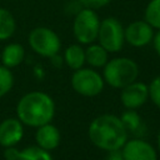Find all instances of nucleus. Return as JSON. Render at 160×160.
<instances>
[{"label":"nucleus","mask_w":160,"mask_h":160,"mask_svg":"<svg viewBox=\"0 0 160 160\" xmlns=\"http://www.w3.org/2000/svg\"><path fill=\"white\" fill-rule=\"evenodd\" d=\"M16 31V20L5 8L0 6V41L9 40Z\"/></svg>","instance_id":"16"},{"label":"nucleus","mask_w":160,"mask_h":160,"mask_svg":"<svg viewBox=\"0 0 160 160\" xmlns=\"http://www.w3.org/2000/svg\"><path fill=\"white\" fill-rule=\"evenodd\" d=\"M152 45H154V49L158 54V56L160 58V29L154 34V38H152Z\"/></svg>","instance_id":"24"},{"label":"nucleus","mask_w":160,"mask_h":160,"mask_svg":"<svg viewBox=\"0 0 160 160\" xmlns=\"http://www.w3.org/2000/svg\"><path fill=\"white\" fill-rule=\"evenodd\" d=\"M19 152H20V150L16 146H6V148H4L2 156L5 160H18Z\"/></svg>","instance_id":"23"},{"label":"nucleus","mask_w":160,"mask_h":160,"mask_svg":"<svg viewBox=\"0 0 160 160\" xmlns=\"http://www.w3.org/2000/svg\"><path fill=\"white\" fill-rule=\"evenodd\" d=\"M24 59H25V49L19 42H10L5 45L0 54L1 65L9 69H14L19 66L24 61Z\"/></svg>","instance_id":"13"},{"label":"nucleus","mask_w":160,"mask_h":160,"mask_svg":"<svg viewBox=\"0 0 160 160\" xmlns=\"http://www.w3.org/2000/svg\"><path fill=\"white\" fill-rule=\"evenodd\" d=\"M18 160H54V158L50 151L44 150L38 145H31L20 150Z\"/></svg>","instance_id":"17"},{"label":"nucleus","mask_w":160,"mask_h":160,"mask_svg":"<svg viewBox=\"0 0 160 160\" xmlns=\"http://www.w3.org/2000/svg\"><path fill=\"white\" fill-rule=\"evenodd\" d=\"M144 20L154 28V30L160 29V0H150L144 11Z\"/></svg>","instance_id":"19"},{"label":"nucleus","mask_w":160,"mask_h":160,"mask_svg":"<svg viewBox=\"0 0 160 160\" xmlns=\"http://www.w3.org/2000/svg\"><path fill=\"white\" fill-rule=\"evenodd\" d=\"M96 40L109 54L119 52L125 44V28L116 18H105L100 21Z\"/></svg>","instance_id":"7"},{"label":"nucleus","mask_w":160,"mask_h":160,"mask_svg":"<svg viewBox=\"0 0 160 160\" xmlns=\"http://www.w3.org/2000/svg\"><path fill=\"white\" fill-rule=\"evenodd\" d=\"M70 84L72 90L85 98H94L102 92L105 88L104 78L94 68H80L74 70Z\"/></svg>","instance_id":"5"},{"label":"nucleus","mask_w":160,"mask_h":160,"mask_svg":"<svg viewBox=\"0 0 160 160\" xmlns=\"http://www.w3.org/2000/svg\"><path fill=\"white\" fill-rule=\"evenodd\" d=\"M128 135L129 132L120 120V116L114 114H101L94 118L88 128L90 142L106 152L120 150L129 139Z\"/></svg>","instance_id":"1"},{"label":"nucleus","mask_w":160,"mask_h":160,"mask_svg":"<svg viewBox=\"0 0 160 160\" xmlns=\"http://www.w3.org/2000/svg\"><path fill=\"white\" fill-rule=\"evenodd\" d=\"M120 151L124 160H158V149L141 138L128 139Z\"/></svg>","instance_id":"8"},{"label":"nucleus","mask_w":160,"mask_h":160,"mask_svg":"<svg viewBox=\"0 0 160 160\" xmlns=\"http://www.w3.org/2000/svg\"><path fill=\"white\" fill-rule=\"evenodd\" d=\"M120 120L122 121L128 132H136L138 130H140L142 128V119L136 110L126 109L120 115Z\"/></svg>","instance_id":"18"},{"label":"nucleus","mask_w":160,"mask_h":160,"mask_svg":"<svg viewBox=\"0 0 160 160\" xmlns=\"http://www.w3.org/2000/svg\"><path fill=\"white\" fill-rule=\"evenodd\" d=\"M104 160H124V158L120 150H115V151H109Z\"/></svg>","instance_id":"25"},{"label":"nucleus","mask_w":160,"mask_h":160,"mask_svg":"<svg viewBox=\"0 0 160 160\" xmlns=\"http://www.w3.org/2000/svg\"><path fill=\"white\" fill-rule=\"evenodd\" d=\"M109 60V52L98 42L89 44L85 49V62L94 69H102Z\"/></svg>","instance_id":"14"},{"label":"nucleus","mask_w":160,"mask_h":160,"mask_svg":"<svg viewBox=\"0 0 160 160\" xmlns=\"http://www.w3.org/2000/svg\"><path fill=\"white\" fill-rule=\"evenodd\" d=\"M24 124L15 118H6L0 122V146H16L24 138Z\"/></svg>","instance_id":"11"},{"label":"nucleus","mask_w":160,"mask_h":160,"mask_svg":"<svg viewBox=\"0 0 160 160\" xmlns=\"http://www.w3.org/2000/svg\"><path fill=\"white\" fill-rule=\"evenodd\" d=\"M100 19L96 10L81 8L75 15L72 21V35L81 45H89L96 41L100 28Z\"/></svg>","instance_id":"4"},{"label":"nucleus","mask_w":160,"mask_h":160,"mask_svg":"<svg viewBox=\"0 0 160 160\" xmlns=\"http://www.w3.org/2000/svg\"><path fill=\"white\" fill-rule=\"evenodd\" d=\"M149 85V100L160 110V75L155 76Z\"/></svg>","instance_id":"21"},{"label":"nucleus","mask_w":160,"mask_h":160,"mask_svg":"<svg viewBox=\"0 0 160 160\" xmlns=\"http://www.w3.org/2000/svg\"><path fill=\"white\" fill-rule=\"evenodd\" d=\"M102 78L105 84L114 89H122L130 82L138 80L139 65L135 60L125 56H118L108 60L102 68Z\"/></svg>","instance_id":"3"},{"label":"nucleus","mask_w":160,"mask_h":160,"mask_svg":"<svg viewBox=\"0 0 160 160\" xmlns=\"http://www.w3.org/2000/svg\"><path fill=\"white\" fill-rule=\"evenodd\" d=\"M156 149H158V152H160V129H159L158 136H156Z\"/></svg>","instance_id":"26"},{"label":"nucleus","mask_w":160,"mask_h":160,"mask_svg":"<svg viewBox=\"0 0 160 160\" xmlns=\"http://www.w3.org/2000/svg\"><path fill=\"white\" fill-rule=\"evenodd\" d=\"M28 42L35 54L48 59L59 54L61 50V40L59 35L46 26L34 28L29 32Z\"/></svg>","instance_id":"6"},{"label":"nucleus","mask_w":160,"mask_h":160,"mask_svg":"<svg viewBox=\"0 0 160 160\" xmlns=\"http://www.w3.org/2000/svg\"><path fill=\"white\" fill-rule=\"evenodd\" d=\"M56 112L54 99L44 91H29L16 104V118L29 128H39L51 122Z\"/></svg>","instance_id":"2"},{"label":"nucleus","mask_w":160,"mask_h":160,"mask_svg":"<svg viewBox=\"0 0 160 160\" xmlns=\"http://www.w3.org/2000/svg\"><path fill=\"white\" fill-rule=\"evenodd\" d=\"M35 142L39 148L48 150V151H54L58 149L61 141V134L58 126H55L52 122L44 124L35 130Z\"/></svg>","instance_id":"12"},{"label":"nucleus","mask_w":160,"mask_h":160,"mask_svg":"<svg viewBox=\"0 0 160 160\" xmlns=\"http://www.w3.org/2000/svg\"><path fill=\"white\" fill-rule=\"evenodd\" d=\"M149 100V85L142 81H132L120 89V102L125 109L136 110Z\"/></svg>","instance_id":"9"},{"label":"nucleus","mask_w":160,"mask_h":160,"mask_svg":"<svg viewBox=\"0 0 160 160\" xmlns=\"http://www.w3.org/2000/svg\"><path fill=\"white\" fill-rule=\"evenodd\" d=\"M64 62L71 70H78L85 66V49L81 44H71L64 51Z\"/></svg>","instance_id":"15"},{"label":"nucleus","mask_w":160,"mask_h":160,"mask_svg":"<svg viewBox=\"0 0 160 160\" xmlns=\"http://www.w3.org/2000/svg\"><path fill=\"white\" fill-rule=\"evenodd\" d=\"M154 34V28L145 20H136L125 28V42L132 48H142L152 41Z\"/></svg>","instance_id":"10"},{"label":"nucleus","mask_w":160,"mask_h":160,"mask_svg":"<svg viewBox=\"0 0 160 160\" xmlns=\"http://www.w3.org/2000/svg\"><path fill=\"white\" fill-rule=\"evenodd\" d=\"M14 84H15V79L11 69L0 65V98L9 94L14 88Z\"/></svg>","instance_id":"20"},{"label":"nucleus","mask_w":160,"mask_h":160,"mask_svg":"<svg viewBox=\"0 0 160 160\" xmlns=\"http://www.w3.org/2000/svg\"><path fill=\"white\" fill-rule=\"evenodd\" d=\"M78 1L82 5V8H89V9H92V10H98V9H101V8L106 6L112 0H78Z\"/></svg>","instance_id":"22"}]
</instances>
